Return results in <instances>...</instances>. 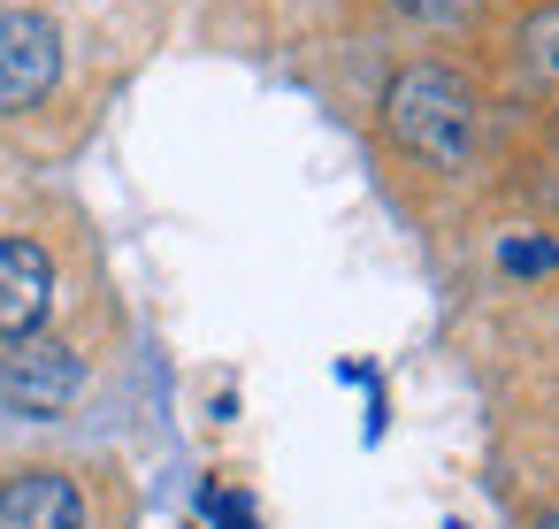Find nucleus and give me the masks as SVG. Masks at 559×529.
<instances>
[{"instance_id": "7ed1b4c3", "label": "nucleus", "mask_w": 559, "mask_h": 529, "mask_svg": "<svg viewBox=\"0 0 559 529\" xmlns=\"http://www.w3.org/2000/svg\"><path fill=\"white\" fill-rule=\"evenodd\" d=\"M55 78H62V32L32 9H9L0 16V116L39 108Z\"/></svg>"}, {"instance_id": "39448f33", "label": "nucleus", "mask_w": 559, "mask_h": 529, "mask_svg": "<svg viewBox=\"0 0 559 529\" xmlns=\"http://www.w3.org/2000/svg\"><path fill=\"white\" fill-rule=\"evenodd\" d=\"M0 529H85V498L62 468H24L0 483Z\"/></svg>"}, {"instance_id": "0eeeda50", "label": "nucleus", "mask_w": 559, "mask_h": 529, "mask_svg": "<svg viewBox=\"0 0 559 529\" xmlns=\"http://www.w3.org/2000/svg\"><path fill=\"white\" fill-rule=\"evenodd\" d=\"M551 261H559V254H551L544 238H513V246H506V269H528V277H536V269H551Z\"/></svg>"}, {"instance_id": "6e6552de", "label": "nucleus", "mask_w": 559, "mask_h": 529, "mask_svg": "<svg viewBox=\"0 0 559 529\" xmlns=\"http://www.w3.org/2000/svg\"><path fill=\"white\" fill-rule=\"evenodd\" d=\"M207 514H215L223 529H253V506H246V498H207Z\"/></svg>"}, {"instance_id": "1a4fd4ad", "label": "nucleus", "mask_w": 559, "mask_h": 529, "mask_svg": "<svg viewBox=\"0 0 559 529\" xmlns=\"http://www.w3.org/2000/svg\"><path fill=\"white\" fill-rule=\"evenodd\" d=\"M544 529H559V514H551V521H544Z\"/></svg>"}, {"instance_id": "423d86ee", "label": "nucleus", "mask_w": 559, "mask_h": 529, "mask_svg": "<svg viewBox=\"0 0 559 529\" xmlns=\"http://www.w3.org/2000/svg\"><path fill=\"white\" fill-rule=\"evenodd\" d=\"M521 47H528V62H536L544 78H559V9H536V16L521 24Z\"/></svg>"}, {"instance_id": "f257e3e1", "label": "nucleus", "mask_w": 559, "mask_h": 529, "mask_svg": "<svg viewBox=\"0 0 559 529\" xmlns=\"http://www.w3.org/2000/svg\"><path fill=\"white\" fill-rule=\"evenodd\" d=\"M383 124L406 154H421L437 169H460L475 154V93L452 70H399L391 101H383Z\"/></svg>"}, {"instance_id": "20e7f679", "label": "nucleus", "mask_w": 559, "mask_h": 529, "mask_svg": "<svg viewBox=\"0 0 559 529\" xmlns=\"http://www.w3.org/2000/svg\"><path fill=\"white\" fill-rule=\"evenodd\" d=\"M55 307V261L32 238H0V345L32 338Z\"/></svg>"}, {"instance_id": "f03ea898", "label": "nucleus", "mask_w": 559, "mask_h": 529, "mask_svg": "<svg viewBox=\"0 0 559 529\" xmlns=\"http://www.w3.org/2000/svg\"><path fill=\"white\" fill-rule=\"evenodd\" d=\"M85 391V361L62 345V338H9L0 345V399H9L16 414H32V422H55L70 399Z\"/></svg>"}]
</instances>
